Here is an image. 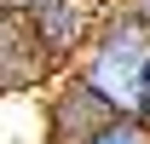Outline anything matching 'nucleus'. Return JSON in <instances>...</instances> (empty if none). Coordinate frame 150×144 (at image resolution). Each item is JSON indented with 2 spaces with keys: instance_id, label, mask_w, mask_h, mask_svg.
<instances>
[{
  "instance_id": "f257e3e1",
  "label": "nucleus",
  "mask_w": 150,
  "mask_h": 144,
  "mask_svg": "<svg viewBox=\"0 0 150 144\" xmlns=\"http://www.w3.org/2000/svg\"><path fill=\"white\" fill-rule=\"evenodd\" d=\"M144 69H150V18H139L133 6L110 0V12H104V23H98L93 46L75 58V75H81L98 98H110V109L139 115Z\"/></svg>"
},
{
  "instance_id": "f03ea898",
  "label": "nucleus",
  "mask_w": 150,
  "mask_h": 144,
  "mask_svg": "<svg viewBox=\"0 0 150 144\" xmlns=\"http://www.w3.org/2000/svg\"><path fill=\"white\" fill-rule=\"evenodd\" d=\"M104 12H110V0H46L35 12H23V18H29L35 40L46 46V58H52L58 69H75V58L93 46Z\"/></svg>"
},
{
  "instance_id": "7ed1b4c3",
  "label": "nucleus",
  "mask_w": 150,
  "mask_h": 144,
  "mask_svg": "<svg viewBox=\"0 0 150 144\" xmlns=\"http://www.w3.org/2000/svg\"><path fill=\"white\" fill-rule=\"evenodd\" d=\"M121 109H110V98H98L81 75L69 69V81H58L52 98H46V133L52 144H87L98 127H110Z\"/></svg>"
},
{
  "instance_id": "20e7f679",
  "label": "nucleus",
  "mask_w": 150,
  "mask_h": 144,
  "mask_svg": "<svg viewBox=\"0 0 150 144\" xmlns=\"http://www.w3.org/2000/svg\"><path fill=\"white\" fill-rule=\"evenodd\" d=\"M46 75H58V64L35 40L29 18H23V12H6V35H0V81H6V92L35 87V81H46Z\"/></svg>"
},
{
  "instance_id": "39448f33",
  "label": "nucleus",
  "mask_w": 150,
  "mask_h": 144,
  "mask_svg": "<svg viewBox=\"0 0 150 144\" xmlns=\"http://www.w3.org/2000/svg\"><path fill=\"white\" fill-rule=\"evenodd\" d=\"M87 144H150V121L144 115H115V121L98 127Z\"/></svg>"
},
{
  "instance_id": "423d86ee",
  "label": "nucleus",
  "mask_w": 150,
  "mask_h": 144,
  "mask_svg": "<svg viewBox=\"0 0 150 144\" xmlns=\"http://www.w3.org/2000/svg\"><path fill=\"white\" fill-rule=\"evenodd\" d=\"M35 6H46V0H6V12H35Z\"/></svg>"
},
{
  "instance_id": "0eeeda50",
  "label": "nucleus",
  "mask_w": 150,
  "mask_h": 144,
  "mask_svg": "<svg viewBox=\"0 0 150 144\" xmlns=\"http://www.w3.org/2000/svg\"><path fill=\"white\" fill-rule=\"evenodd\" d=\"M139 115L150 121V69H144V98H139Z\"/></svg>"
},
{
  "instance_id": "6e6552de",
  "label": "nucleus",
  "mask_w": 150,
  "mask_h": 144,
  "mask_svg": "<svg viewBox=\"0 0 150 144\" xmlns=\"http://www.w3.org/2000/svg\"><path fill=\"white\" fill-rule=\"evenodd\" d=\"M121 6H133L139 18H150V0H121Z\"/></svg>"
}]
</instances>
